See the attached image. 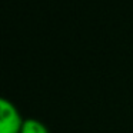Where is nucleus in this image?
Masks as SVG:
<instances>
[{"label": "nucleus", "instance_id": "1", "mask_svg": "<svg viewBox=\"0 0 133 133\" xmlns=\"http://www.w3.org/2000/svg\"><path fill=\"white\" fill-rule=\"evenodd\" d=\"M23 119L10 100L0 97V133H20Z\"/></svg>", "mask_w": 133, "mask_h": 133}, {"label": "nucleus", "instance_id": "2", "mask_svg": "<svg viewBox=\"0 0 133 133\" xmlns=\"http://www.w3.org/2000/svg\"><path fill=\"white\" fill-rule=\"evenodd\" d=\"M20 133H49V130L42 122L36 119H26L23 120Z\"/></svg>", "mask_w": 133, "mask_h": 133}]
</instances>
